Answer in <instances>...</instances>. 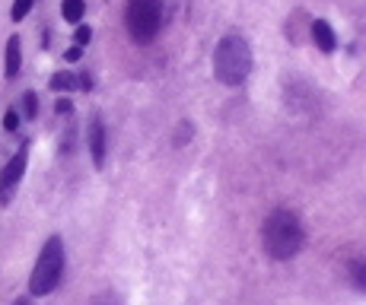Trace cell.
<instances>
[{
	"label": "cell",
	"instance_id": "obj_15",
	"mask_svg": "<svg viewBox=\"0 0 366 305\" xmlns=\"http://www.w3.org/2000/svg\"><path fill=\"white\" fill-rule=\"evenodd\" d=\"M3 131H7V133L19 131V115H16L13 109H10V111H3Z\"/></svg>",
	"mask_w": 366,
	"mask_h": 305
},
{
	"label": "cell",
	"instance_id": "obj_3",
	"mask_svg": "<svg viewBox=\"0 0 366 305\" xmlns=\"http://www.w3.org/2000/svg\"><path fill=\"white\" fill-rule=\"evenodd\" d=\"M64 261H67V258H64L61 235H51V239L45 242V248H42L35 267H32V274H29V293H32V296H51V293L61 286Z\"/></svg>",
	"mask_w": 366,
	"mask_h": 305
},
{
	"label": "cell",
	"instance_id": "obj_9",
	"mask_svg": "<svg viewBox=\"0 0 366 305\" xmlns=\"http://www.w3.org/2000/svg\"><path fill=\"white\" fill-rule=\"evenodd\" d=\"M51 89L55 93H73V89H80V73H71V71H61L51 77Z\"/></svg>",
	"mask_w": 366,
	"mask_h": 305
},
{
	"label": "cell",
	"instance_id": "obj_10",
	"mask_svg": "<svg viewBox=\"0 0 366 305\" xmlns=\"http://www.w3.org/2000/svg\"><path fill=\"white\" fill-rule=\"evenodd\" d=\"M61 13L71 26H77L83 19V13H86V0H61Z\"/></svg>",
	"mask_w": 366,
	"mask_h": 305
},
{
	"label": "cell",
	"instance_id": "obj_13",
	"mask_svg": "<svg viewBox=\"0 0 366 305\" xmlns=\"http://www.w3.org/2000/svg\"><path fill=\"white\" fill-rule=\"evenodd\" d=\"M89 41H93V29H89V26H77V32H73V45H89Z\"/></svg>",
	"mask_w": 366,
	"mask_h": 305
},
{
	"label": "cell",
	"instance_id": "obj_12",
	"mask_svg": "<svg viewBox=\"0 0 366 305\" xmlns=\"http://www.w3.org/2000/svg\"><path fill=\"white\" fill-rule=\"evenodd\" d=\"M23 111H26V118H35V115H39V95H35V93H26L23 95Z\"/></svg>",
	"mask_w": 366,
	"mask_h": 305
},
{
	"label": "cell",
	"instance_id": "obj_5",
	"mask_svg": "<svg viewBox=\"0 0 366 305\" xmlns=\"http://www.w3.org/2000/svg\"><path fill=\"white\" fill-rule=\"evenodd\" d=\"M26 165H29V143L23 140L19 149L10 156V163L0 169V203H3V207L13 201L16 188H19V181H23V175H26Z\"/></svg>",
	"mask_w": 366,
	"mask_h": 305
},
{
	"label": "cell",
	"instance_id": "obj_8",
	"mask_svg": "<svg viewBox=\"0 0 366 305\" xmlns=\"http://www.w3.org/2000/svg\"><path fill=\"white\" fill-rule=\"evenodd\" d=\"M89 156H93L95 169H102L105 165V124H102V118H93V124H89Z\"/></svg>",
	"mask_w": 366,
	"mask_h": 305
},
{
	"label": "cell",
	"instance_id": "obj_14",
	"mask_svg": "<svg viewBox=\"0 0 366 305\" xmlns=\"http://www.w3.org/2000/svg\"><path fill=\"white\" fill-rule=\"evenodd\" d=\"M191 137H194V127H191L188 121H182V124H179V137H175V147H185Z\"/></svg>",
	"mask_w": 366,
	"mask_h": 305
},
{
	"label": "cell",
	"instance_id": "obj_11",
	"mask_svg": "<svg viewBox=\"0 0 366 305\" xmlns=\"http://www.w3.org/2000/svg\"><path fill=\"white\" fill-rule=\"evenodd\" d=\"M32 7H35V0H16L10 13H13V19H16V23H23L26 16H29V10H32Z\"/></svg>",
	"mask_w": 366,
	"mask_h": 305
},
{
	"label": "cell",
	"instance_id": "obj_6",
	"mask_svg": "<svg viewBox=\"0 0 366 305\" xmlns=\"http://www.w3.org/2000/svg\"><path fill=\"white\" fill-rule=\"evenodd\" d=\"M309 35H312V41H315V48L322 51V55H334V48H338V35H334L331 23H325V19H312Z\"/></svg>",
	"mask_w": 366,
	"mask_h": 305
},
{
	"label": "cell",
	"instance_id": "obj_17",
	"mask_svg": "<svg viewBox=\"0 0 366 305\" xmlns=\"http://www.w3.org/2000/svg\"><path fill=\"white\" fill-rule=\"evenodd\" d=\"M55 111H57V115H71V111H73L71 99H57V102H55Z\"/></svg>",
	"mask_w": 366,
	"mask_h": 305
},
{
	"label": "cell",
	"instance_id": "obj_4",
	"mask_svg": "<svg viewBox=\"0 0 366 305\" xmlns=\"http://www.w3.org/2000/svg\"><path fill=\"white\" fill-rule=\"evenodd\" d=\"M125 26L134 45H150L163 29V0H131L125 10Z\"/></svg>",
	"mask_w": 366,
	"mask_h": 305
},
{
	"label": "cell",
	"instance_id": "obj_19",
	"mask_svg": "<svg viewBox=\"0 0 366 305\" xmlns=\"http://www.w3.org/2000/svg\"><path fill=\"white\" fill-rule=\"evenodd\" d=\"M13 305H29V302H26V299H16V302Z\"/></svg>",
	"mask_w": 366,
	"mask_h": 305
},
{
	"label": "cell",
	"instance_id": "obj_2",
	"mask_svg": "<svg viewBox=\"0 0 366 305\" xmlns=\"http://www.w3.org/2000/svg\"><path fill=\"white\" fill-rule=\"evenodd\" d=\"M252 73V45L242 35H223L214 48V77L223 86H242Z\"/></svg>",
	"mask_w": 366,
	"mask_h": 305
},
{
	"label": "cell",
	"instance_id": "obj_16",
	"mask_svg": "<svg viewBox=\"0 0 366 305\" xmlns=\"http://www.w3.org/2000/svg\"><path fill=\"white\" fill-rule=\"evenodd\" d=\"M354 286L360 293H366V267L363 264H354Z\"/></svg>",
	"mask_w": 366,
	"mask_h": 305
},
{
	"label": "cell",
	"instance_id": "obj_7",
	"mask_svg": "<svg viewBox=\"0 0 366 305\" xmlns=\"http://www.w3.org/2000/svg\"><path fill=\"white\" fill-rule=\"evenodd\" d=\"M19 67H23V41H19V35H10L7 48H3V77H19Z\"/></svg>",
	"mask_w": 366,
	"mask_h": 305
},
{
	"label": "cell",
	"instance_id": "obj_18",
	"mask_svg": "<svg viewBox=\"0 0 366 305\" xmlns=\"http://www.w3.org/2000/svg\"><path fill=\"white\" fill-rule=\"evenodd\" d=\"M64 57H67V61H80V57H83V48H80V45H71L67 51H64Z\"/></svg>",
	"mask_w": 366,
	"mask_h": 305
},
{
	"label": "cell",
	"instance_id": "obj_1",
	"mask_svg": "<svg viewBox=\"0 0 366 305\" xmlns=\"http://www.w3.org/2000/svg\"><path fill=\"white\" fill-rule=\"evenodd\" d=\"M262 245L264 255L274 261H293L306 245V229L293 210H274L262 226Z\"/></svg>",
	"mask_w": 366,
	"mask_h": 305
}]
</instances>
